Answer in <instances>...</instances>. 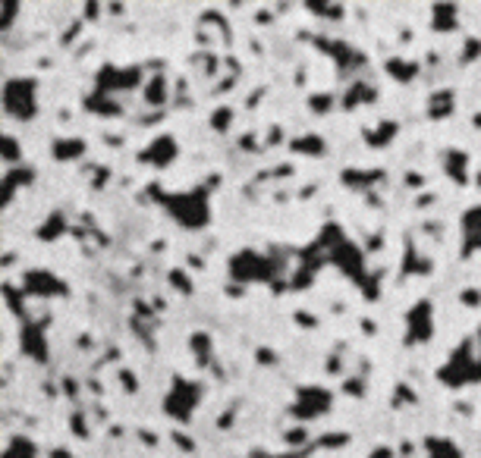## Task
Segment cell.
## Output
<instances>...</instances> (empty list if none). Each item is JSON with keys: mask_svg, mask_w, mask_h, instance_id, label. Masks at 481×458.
Instances as JSON below:
<instances>
[{"mask_svg": "<svg viewBox=\"0 0 481 458\" xmlns=\"http://www.w3.org/2000/svg\"><path fill=\"white\" fill-rule=\"evenodd\" d=\"M437 380L450 389H462L481 380V326L475 330V336H466L456 345L447 364L437 370Z\"/></svg>", "mask_w": 481, "mask_h": 458, "instance_id": "1", "label": "cell"}, {"mask_svg": "<svg viewBox=\"0 0 481 458\" xmlns=\"http://www.w3.org/2000/svg\"><path fill=\"white\" fill-rule=\"evenodd\" d=\"M211 185L205 188H189V192H173V194H161V201H164L167 213H170L173 220H177L179 226H186V229H202V226H208L211 220Z\"/></svg>", "mask_w": 481, "mask_h": 458, "instance_id": "2", "label": "cell"}, {"mask_svg": "<svg viewBox=\"0 0 481 458\" xmlns=\"http://www.w3.org/2000/svg\"><path fill=\"white\" fill-rule=\"evenodd\" d=\"M3 107H7L10 116L22 119V123L35 119V113H38V82L32 75L10 79L3 85Z\"/></svg>", "mask_w": 481, "mask_h": 458, "instance_id": "3", "label": "cell"}, {"mask_svg": "<svg viewBox=\"0 0 481 458\" xmlns=\"http://www.w3.org/2000/svg\"><path fill=\"white\" fill-rule=\"evenodd\" d=\"M202 402V386L192 380H183V376H173V386L170 392H167V414L170 418H177L179 424H186V420L192 418V411H195V405Z\"/></svg>", "mask_w": 481, "mask_h": 458, "instance_id": "4", "label": "cell"}, {"mask_svg": "<svg viewBox=\"0 0 481 458\" xmlns=\"http://www.w3.org/2000/svg\"><path fill=\"white\" fill-rule=\"evenodd\" d=\"M230 276L236 282H261L274 276V264L271 254H258V251H239V254L230 261Z\"/></svg>", "mask_w": 481, "mask_h": 458, "instance_id": "5", "label": "cell"}, {"mask_svg": "<svg viewBox=\"0 0 481 458\" xmlns=\"http://www.w3.org/2000/svg\"><path fill=\"white\" fill-rule=\"evenodd\" d=\"M142 82V66H117V63H108L101 66V72L95 75V91L110 94L114 98L117 91H129Z\"/></svg>", "mask_w": 481, "mask_h": 458, "instance_id": "6", "label": "cell"}, {"mask_svg": "<svg viewBox=\"0 0 481 458\" xmlns=\"http://www.w3.org/2000/svg\"><path fill=\"white\" fill-rule=\"evenodd\" d=\"M431 336H434V311H431V301L422 298L406 314V345L428 342Z\"/></svg>", "mask_w": 481, "mask_h": 458, "instance_id": "7", "label": "cell"}, {"mask_svg": "<svg viewBox=\"0 0 481 458\" xmlns=\"http://www.w3.org/2000/svg\"><path fill=\"white\" fill-rule=\"evenodd\" d=\"M330 392L327 389H321V386H302L296 392V402H293V408H290V414L293 418H299V420H311V418H318V414H327L330 411Z\"/></svg>", "mask_w": 481, "mask_h": 458, "instance_id": "8", "label": "cell"}, {"mask_svg": "<svg viewBox=\"0 0 481 458\" xmlns=\"http://www.w3.org/2000/svg\"><path fill=\"white\" fill-rule=\"evenodd\" d=\"M22 286H26V292L35 295V298H64V295H70L66 282L57 280L51 270H29V273L22 276Z\"/></svg>", "mask_w": 481, "mask_h": 458, "instance_id": "9", "label": "cell"}, {"mask_svg": "<svg viewBox=\"0 0 481 458\" xmlns=\"http://www.w3.org/2000/svg\"><path fill=\"white\" fill-rule=\"evenodd\" d=\"M177 157H179V144H177V138H173V135H158V138H151V144L139 151V160L148 163V167H158V169L170 167V163L177 160Z\"/></svg>", "mask_w": 481, "mask_h": 458, "instance_id": "10", "label": "cell"}, {"mask_svg": "<svg viewBox=\"0 0 481 458\" xmlns=\"http://www.w3.org/2000/svg\"><path fill=\"white\" fill-rule=\"evenodd\" d=\"M318 47H324L330 56H334V63H336V69H340V75L343 72H353V69H359V66H365V56L359 54V50L353 47V44H346V41H318Z\"/></svg>", "mask_w": 481, "mask_h": 458, "instance_id": "11", "label": "cell"}, {"mask_svg": "<svg viewBox=\"0 0 481 458\" xmlns=\"http://www.w3.org/2000/svg\"><path fill=\"white\" fill-rule=\"evenodd\" d=\"M481 248V204L468 207L462 217V254H472Z\"/></svg>", "mask_w": 481, "mask_h": 458, "instance_id": "12", "label": "cell"}, {"mask_svg": "<svg viewBox=\"0 0 481 458\" xmlns=\"http://www.w3.org/2000/svg\"><path fill=\"white\" fill-rule=\"evenodd\" d=\"M20 349L26 351L29 358H35V361H45V358H47L45 326H41V323H26V330H22V339H20Z\"/></svg>", "mask_w": 481, "mask_h": 458, "instance_id": "13", "label": "cell"}, {"mask_svg": "<svg viewBox=\"0 0 481 458\" xmlns=\"http://www.w3.org/2000/svg\"><path fill=\"white\" fill-rule=\"evenodd\" d=\"M466 167H468V154L459 148H447L443 151V169H447V176L456 182V185H466L468 176H466Z\"/></svg>", "mask_w": 481, "mask_h": 458, "instance_id": "14", "label": "cell"}, {"mask_svg": "<svg viewBox=\"0 0 481 458\" xmlns=\"http://www.w3.org/2000/svg\"><path fill=\"white\" fill-rule=\"evenodd\" d=\"M51 154H54V160H60V163H66V160H82L85 142H82L79 135H60L57 142H54Z\"/></svg>", "mask_w": 481, "mask_h": 458, "instance_id": "15", "label": "cell"}, {"mask_svg": "<svg viewBox=\"0 0 481 458\" xmlns=\"http://www.w3.org/2000/svg\"><path fill=\"white\" fill-rule=\"evenodd\" d=\"M424 455L428 458H462V449L447 436H424Z\"/></svg>", "mask_w": 481, "mask_h": 458, "instance_id": "16", "label": "cell"}, {"mask_svg": "<svg viewBox=\"0 0 481 458\" xmlns=\"http://www.w3.org/2000/svg\"><path fill=\"white\" fill-rule=\"evenodd\" d=\"M167 100H170V85H167V79L161 72H154L151 79L145 82V104L148 107H164Z\"/></svg>", "mask_w": 481, "mask_h": 458, "instance_id": "17", "label": "cell"}, {"mask_svg": "<svg viewBox=\"0 0 481 458\" xmlns=\"http://www.w3.org/2000/svg\"><path fill=\"white\" fill-rule=\"evenodd\" d=\"M431 29L434 31H456L459 19H456V6L453 3H434L431 6Z\"/></svg>", "mask_w": 481, "mask_h": 458, "instance_id": "18", "label": "cell"}, {"mask_svg": "<svg viewBox=\"0 0 481 458\" xmlns=\"http://www.w3.org/2000/svg\"><path fill=\"white\" fill-rule=\"evenodd\" d=\"M374 98H378V91H374L371 85H365V82H353L349 91L343 94V110H355L359 104H371Z\"/></svg>", "mask_w": 481, "mask_h": 458, "instance_id": "19", "label": "cell"}, {"mask_svg": "<svg viewBox=\"0 0 481 458\" xmlns=\"http://www.w3.org/2000/svg\"><path fill=\"white\" fill-rule=\"evenodd\" d=\"M85 107H89L91 113H98V116H120V113H123V107L117 104V98L101 94V91L89 94V98H85Z\"/></svg>", "mask_w": 481, "mask_h": 458, "instance_id": "20", "label": "cell"}, {"mask_svg": "<svg viewBox=\"0 0 481 458\" xmlns=\"http://www.w3.org/2000/svg\"><path fill=\"white\" fill-rule=\"evenodd\" d=\"M453 104H456V94L447 91V88H441V91H434L431 94V100H428V116L431 119L450 116V113H453Z\"/></svg>", "mask_w": 481, "mask_h": 458, "instance_id": "21", "label": "cell"}, {"mask_svg": "<svg viewBox=\"0 0 481 458\" xmlns=\"http://www.w3.org/2000/svg\"><path fill=\"white\" fill-rule=\"evenodd\" d=\"M290 148L296 151V154H311V157H321L324 151H327V144H324L321 135H315V132H305V135H296L290 142Z\"/></svg>", "mask_w": 481, "mask_h": 458, "instance_id": "22", "label": "cell"}, {"mask_svg": "<svg viewBox=\"0 0 481 458\" xmlns=\"http://www.w3.org/2000/svg\"><path fill=\"white\" fill-rule=\"evenodd\" d=\"M399 132V125L393 123V119H384L380 125H374V129H365V144L368 148H384V144H390V138Z\"/></svg>", "mask_w": 481, "mask_h": 458, "instance_id": "23", "label": "cell"}, {"mask_svg": "<svg viewBox=\"0 0 481 458\" xmlns=\"http://www.w3.org/2000/svg\"><path fill=\"white\" fill-rule=\"evenodd\" d=\"M387 72H390L399 85H409V82L418 75V63L403 60V56H393V60H387Z\"/></svg>", "mask_w": 481, "mask_h": 458, "instance_id": "24", "label": "cell"}, {"mask_svg": "<svg viewBox=\"0 0 481 458\" xmlns=\"http://www.w3.org/2000/svg\"><path fill=\"white\" fill-rule=\"evenodd\" d=\"M3 458H38V445L29 436H13L3 449Z\"/></svg>", "mask_w": 481, "mask_h": 458, "instance_id": "25", "label": "cell"}, {"mask_svg": "<svg viewBox=\"0 0 481 458\" xmlns=\"http://www.w3.org/2000/svg\"><path fill=\"white\" fill-rule=\"evenodd\" d=\"M32 179H35V169H29V167H20V169H13V173H7V179H3V185H7L3 188V201H10L16 188L29 185Z\"/></svg>", "mask_w": 481, "mask_h": 458, "instance_id": "26", "label": "cell"}, {"mask_svg": "<svg viewBox=\"0 0 481 458\" xmlns=\"http://www.w3.org/2000/svg\"><path fill=\"white\" fill-rule=\"evenodd\" d=\"M431 270V264H428V257H418V251H415V245H406V264H403V273H428Z\"/></svg>", "mask_w": 481, "mask_h": 458, "instance_id": "27", "label": "cell"}, {"mask_svg": "<svg viewBox=\"0 0 481 458\" xmlns=\"http://www.w3.org/2000/svg\"><path fill=\"white\" fill-rule=\"evenodd\" d=\"M380 179V173H362V169H346L343 173V182H346L349 188H365V185H371V182H378Z\"/></svg>", "mask_w": 481, "mask_h": 458, "instance_id": "28", "label": "cell"}, {"mask_svg": "<svg viewBox=\"0 0 481 458\" xmlns=\"http://www.w3.org/2000/svg\"><path fill=\"white\" fill-rule=\"evenodd\" d=\"M230 125H233V110H230V107H217V110L211 113V129H214V132H227Z\"/></svg>", "mask_w": 481, "mask_h": 458, "instance_id": "29", "label": "cell"}, {"mask_svg": "<svg viewBox=\"0 0 481 458\" xmlns=\"http://www.w3.org/2000/svg\"><path fill=\"white\" fill-rule=\"evenodd\" d=\"M192 351L198 355V364H208L211 361V339L205 333H195L192 336Z\"/></svg>", "mask_w": 481, "mask_h": 458, "instance_id": "30", "label": "cell"}, {"mask_svg": "<svg viewBox=\"0 0 481 458\" xmlns=\"http://www.w3.org/2000/svg\"><path fill=\"white\" fill-rule=\"evenodd\" d=\"M3 160L13 163V167H16V163L22 167V148L16 144V138H13V135H3Z\"/></svg>", "mask_w": 481, "mask_h": 458, "instance_id": "31", "label": "cell"}, {"mask_svg": "<svg viewBox=\"0 0 481 458\" xmlns=\"http://www.w3.org/2000/svg\"><path fill=\"white\" fill-rule=\"evenodd\" d=\"M309 107L311 113H318V116H324V113H330V107H334V94H311L309 98Z\"/></svg>", "mask_w": 481, "mask_h": 458, "instance_id": "32", "label": "cell"}, {"mask_svg": "<svg viewBox=\"0 0 481 458\" xmlns=\"http://www.w3.org/2000/svg\"><path fill=\"white\" fill-rule=\"evenodd\" d=\"M305 6H309V10L315 13V16H327V19H340V16H343V10H340L336 3H315V0H309Z\"/></svg>", "mask_w": 481, "mask_h": 458, "instance_id": "33", "label": "cell"}, {"mask_svg": "<svg viewBox=\"0 0 481 458\" xmlns=\"http://www.w3.org/2000/svg\"><path fill=\"white\" fill-rule=\"evenodd\" d=\"M41 238H57V232H64V217H60V213H54L51 220H47L45 226H41Z\"/></svg>", "mask_w": 481, "mask_h": 458, "instance_id": "34", "label": "cell"}, {"mask_svg": "<svg viewBox=\"0 0 481 458\" xmlns=\"http://www.w3.org/2000/svg\"><path fill=\"white\" fill-rule=\"evenodd\" d=\"M478 54H481V41L478 38H468L466 47H462V63H472Z\"/></svg>", "mask_w": 481, "mask_h": 458, "instance_id": "35", "label": "cell"}, {"mask_svg": "<svg viewBox=\"0 0 481 458\" xmlns=\"http://www.w3.org/2000/svg\"><path fill=\"white\" fill-rule=\"evenodd\" d=\"M16 10H20V3H16V0H7V3H3V29H10V25H13Z\"/></svg>", "mask_w": 481, "mask_h": 458, "instance_id": "36", "label": "cell"}, {"mask_svg": "<svg viewBox=\"0 0 481 458\" xmlns=\"http://www.w3.org/2000/svg\"><path fill=\"white\" fill-rule=\"evenodd\" d=\"M349 436L346 433H327V439H321V445H330V449H336V445H346Z\"/></svg>", "mask_w": 481, "mask_h": 458, "instance_id": "37", "label": "cell"}, {"mask_svg": "<svg viewBox=\"0 0 481 458\" xmlns=\"http://www.w3.org/2000/svg\"><path fill=\"white\" fill-rule=\"evenodd\" d=\"M170 280L177 282V289H179V292H189V289H192V286H189V276H186L183 270H173V273H170Z\"/></svg>", "mask_w": 481, "mask_h": 458, "instance_id": "38", "label": "cell"}, {"mask_svg": "<svg viewBox=\"0 0 481 458\" xmlns=\"http://www.w3.org/2000/svg\"><path fill=\"white\" fill-rule=\"evenodd\" d=\"M302 443H305V430H302V427L286 433V445H302Z\"/></svg>", "mask_w": 481, "mask_h": 458, "instance_id": "39", "label": "cell"}, {"mask_svg": "<svg viewBox=\"0 0 481 458\" xmlns=\"http://www.w3.org/2000/svg\"><path fill=\"white\" fill-rule=\"evenodd\" d=\"M120 380L126 383V392H135V389H139V386H135V376L129 374V370H120Z\"/></svg>", "mask_w": 481, "mask_h": 458, "instance_id": "40", "label": "cell"}, {"mask_svg": "<svg viewBox=\"0 0 481 458\" xmlns=\"http://www.w3.org/2000/svg\"><path fill=\"white\" fill-rule=\"evenodd\" d=\"M368 458H397V455H393V449H390V445H378V449H374Z\"/></svg>", "mask_w": 481, "mask_h": 458, "instance_id": "41", "label": "cell"}, {"mask_svg": "<svg viewBox=\"0 0 481 458\" xmlns=\"http://www.w3.org/2000/svg\"><path fill=\"white\" fill-rule=\"evenodd\" d=\"M73 430H76L79 436H89V430H85V424H82V414H73Z\"/></svg>", "mask_w": 481, "mask_h": 458, "instance_id": "42", "label": "cell"}, {"mask_svg": "<svg viewBox=\"0 0 481 458\" xmlns=\"http://www.w3.org/2000/svg\"><path fill=\"white\" fill-rule=\"evenodd\" d=\"M343 389L353 392V395H362V380H346V383H343Z\"/></svg>", "mask_w": 481, "mask_h": 458, "instance_id": "43", "label": "cell"}, {"mask_svg": "<svg viewBox=\"0 0 481 458\" xmlns=\"http://www.w3.org/2000/svg\"><path fill=\"white\" fill-rule=\"evenodd\" d=\"M173 439H177V443L183 445L186 452H192V449H195V443H189V439H186V433H173Z\"/></svg>", "mask_w": 481, "mask_h": 458, "instance_id": "44", "label": "cell"}, {"mask_svg": "<svg viewBox=\"0 0 481 458\" xmlns=\"http://www.w3.org/2000/svg\"><path fill=\"white\" fill-rule=\"evenodd\" d=\"M406 182H409L412 188H418V185H424V176H418V173H409V176H406Z\"/></svg>", "mask_w": 481, "mask_h": 458, "instance_id": "45", "label": "cell"}, {"mask_svg": "<svg viewBox=\"0 0 481 458\" xmlns=\"http://www.w3.org/2000/svg\"><path fill=\"white\" fill-rule=\"evenodd\" d=\"M462 301H466V305H478L481 292H462Z\"/></svg>", "mask_w": 481, "mask_h": 458, "instance_id": "46", "label": "cell"}, {"mask_svg": "<svg viewBox=\"0 0 481 458\" xmlns=\"http://www.w3.org/2000/svg\"><path fill=\"white\" fill-rule=\"evenodd\" d=\"M85 10H89V13H85V16H89V19H95V16H98V10H101V6H98V3H89V6H85Z\"/></svg>", "mask_w": 481, "mask_h": 458, "instance_id": "47", "label": "cell"}, {"mask_svg": "<svg viewBox=\"0 0 481 458\" xmlns=\"http://www.w3.org/2000/svg\"><path fill=\"white\" fill-rule=\"evenodd\" d=\"M54 458H70V452H64V449H57V452H51Z\"/></svg>", "mask_w": 481, "mask_h": 458, "instance_id": "48", "label": "cell"}, {"mask_svg": "<svg viewBox=\"0 0 481 458\" xmlns=\"http://www.w3.org/2000/svg\"><path fill=\"white\" fill-rule=\"evenodd\" d=\"M472 125H475V129H481V113H475V116H472Z\"/></svg>", "mask_w": 481, "mask_h": 458, "instance_id": "49", "label": "cell"}, {"mask_svg": "<svg viewBox=\"0 0 481 458\" xmlns=\"http://www.w3.org/2000/svg\"><path fill=\"white\" fill-rule=\"evenodd\" d=\"M478 188H481V173H478Z\"/></svg>", "mask_w": 481, "mask_h": 458, "instance_id": "50", "label": "cell"}]
</instances>
